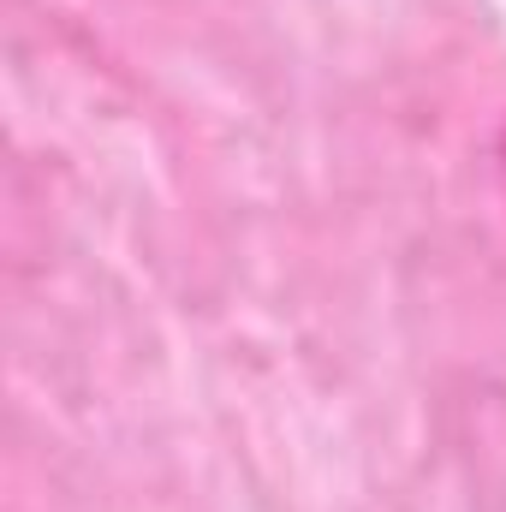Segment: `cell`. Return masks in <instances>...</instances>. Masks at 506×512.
I'll list each match as a JSON object with an SVG mask.
<instances>
[{
	"instance_id": "1",
	"label": "cell",
	"mask_w": 506,
	"mask_h": 512,
	"mask_svg": "<svg viewBox=\"0 0 506 512\" xmlns=\"http://www.w3.org/2000/svg\"><path fill=\"white\" fill-rule=\"evenodd\" d=\"M453 441L483 512H506V387L477 382L453 399Z\"/></svg>"
},
{
	"instance_id": "2",
	"label": "cell",
	"mask_w": 506,
	"mask_h": 512,
	"mask_svg": "<svg viewBox=\"0 0 506 512\" xmlns=\"http://www.w3.org/2000/svg\"><path fill=\"white\" fill-rule=\"evenodd\" d=\"M489 155H495V185H501V203H506V120L495 126V149Z\"/></svg>"
}]
</instances>
